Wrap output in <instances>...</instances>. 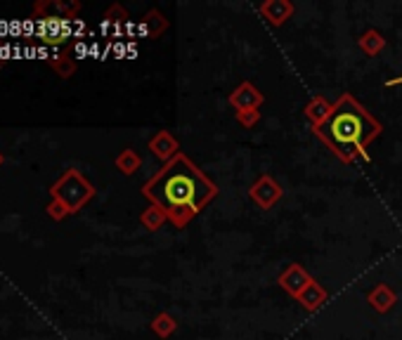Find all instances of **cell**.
<instances>
[{"label": "cell", "mask_w": 402, "mask_h": 340, "mask_svg": "<svg viewBox=\"0 0 402 340\" xmlns=\"http://www.w3.org/2000/svg\"><path fill=\"white\" fill-rule=\"evenodd\" d=\"M36 57L38 59H47V50H45V47H36Z\"/></svg>", "instance_id": "ba28073f"}, {"label": "cell", "mask_w": 402, "mask_h": 340, "mask_svg": "<svg viewBox=\"0 0 402 340\" xmlns=\"http://www.w3.org/2000/svg\"><path fill=\"white\" fill-rule=\"evenodd\" d=\"M52 196L62 201L69 213H76L81 206L93 196V185L83 180L78 170H66V173L52 185Z\"/></svg>", "instance_id": "3957f363"}, {"label": "cell", "mask_w": 402, "mask_h": 340, "mask_svg": "<svg viewBox=\"0 0 402 340\" xmlns=\"http://www.w3.org/2000/svg\"><path fill=\"white\" fill-rule=\"evenodd\" d=\"M135 166H138V159H135L131 152H126L124 156H119V168H124V173H133Z\"/></svg>", "instance_id": "5b68a950"}, {"label": "cell", "mask_w": 402, "mask_h": 340, "mask_svg": "<svg viewBox=\"0 0 402 340\" xmlns=\"http://www.w3.org/2000/svg\"><path fill=\"white\" fill-rule=\"evenodd\" d=\"M3 161H5V159H3V152H0V166H3Z\"/></svg>", "instance_id": "9c48e42d"}, {"label": "cell", "mask_w": 402, "mask_h": 340, "mask_svg": "<svg viewBox=\"0 0 402 340\" xmlns=\"http://www.w3.org/2000/svg\"><path fill=\"white\" fill-rule=\"evenodd\" d=\"M47 215L54 217V220H62L64 215H69V210H66V206H64L62 201L54 199V201L50 203V206H47Z\"/></svg>", "instance_id": "277c9868"}, {"label": "cell", "mask_w": 402, "mask_h": 340, "mask_svg": "<svg viewBox=\"0 0 402 340\" xmlns=\"http://www.w3.org/2000/svg\"><path fill=\"white\" fill-rule=\"evenodd\" d=\"M147 199H152L163 213L182 222V215H194L215 196V185L203 178V173L187 156L175 154L166 166L142 187Z\"/></svg>", "instance_id": "6da1fadb"}, {"label": "cell", "mask_w": 402, "mask_h": 340, "mask_svg": "<svg viewBox=\"0 0 402 340\" xmlns=\"http://www.w3.org/2000/svg\"><path fill=\"white\" fill-rule=\"evenodd\" d=\"M22 29H24L26 33H33V29H36V24H33V19H31V22H24V24H22Z\"/></svg>", "instance_id": "52a82bcc"}, {"label": "cell", "mask_w": 402, "mask_h": 340, "mask_svg": "<svg viewBox=\"0 0 402 340\" xmlns=\"http://www.w3.org/2000/svg\"><path fill=\"white\" fill-rule=\"evenodd\" d=\"M66 59H69V54H57V59H54V69H57L62 76H69L73 64H66Z\"/></svg>", "instance_id": "8992f818"}, {"label": "cell", "mask_w": 402, "mask_h": 340, "mask_svg": "<svg viewBox=\"0 0 402 340\" xmlns=\"http://www.w3.org/2000/svg\"><path fill=\"white\" fill-rule=\"evenodd\" d=\"M379 130L381 128L377 121L350 95H343L331 107L322 123L317 126L319 138L345 161L353 159L355 154H362L367 145L379 135Z\"/></svg>", "instance_id": "7a4b0ae2"}]
</instances>
